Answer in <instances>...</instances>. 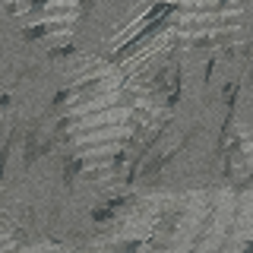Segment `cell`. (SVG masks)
I'll use <instances>...</instances> for the list:
<instances>
[{
    "mask_svg": "<svg viewBox=\"0 0 253 253\" xmlns=\"http://www.w3.org/2000/svg\"><path fill=\"white\" fill-rule=\"evenodd\" d=\"M79 47L76 44H57V47H51V51H47V57L51 60H60V57H70V54H76Z\"/></svg>",
    "mask_w": 253,
    "mask_h": 253,
    "instance_id": "6da1fadb",
    "label": "cell"
}]
</instances>
